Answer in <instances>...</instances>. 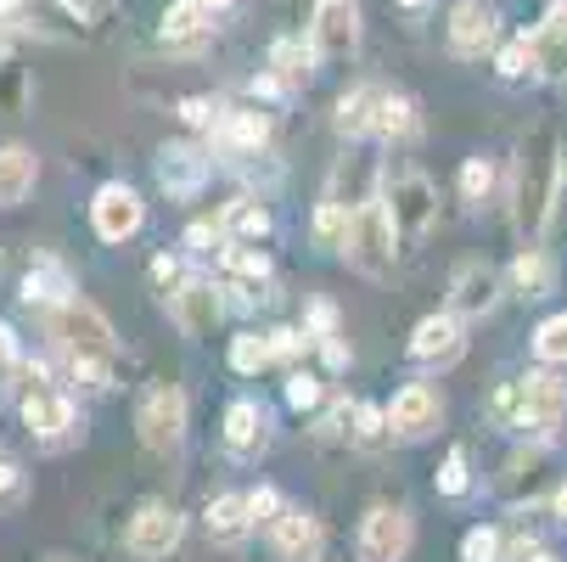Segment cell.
Wrapping results in <instances>:
<instances>
[{
    "instance_id": "6da1fadb",
    "label": "cell",
    "mask_w": 567,
    "mask_h": 562,
    "mask_svg": "<svg viewBox=\"0 0 567 562\" xmlns=\"http://www.w3.org/2000/svg\"><path fill=\"white\" fill-rule=\"evenodd\" d=\"M40 320H45V338H51V349L62 355L68 377L85 388V394H113L118 366H124V338H118L113 320H107L85 293L62 298V304L45 309Z\"/></svg>"
},
{
    "instance_id": "7a4b0ae2",
    "label": "cell",
    "mask_w": 567,
    "mask_h": 562,
    "mask_svg": "<svg viewBox=\"0 0 567 562\" xmlns=\"http://www.w3.org/2000/svg\"><path fill=\"white\" fill-rule=\"evenodd\" d=\"M7 394H12V406H18V417H23V428L40 450H68L79 439V406L56 382L51 360H23L18 377L7 382Z\"/></svg>"
},
{
    "instance_id": "3957f363",
    "label": "cell",
    "mask_w": 567,
    "mask_h": 562,
    "mask_svg": "<svg viewBox=\"0 0 567 562\" xmlns=\"http://www.w3.org/2000/svg\"><path fill=\"white\" fill-rule=\"evenodd\" d=\"M567 417V382L550 377V371H528V377H512L489 394V422L501 433H517V439H556Z\"/></svg>"
},
{
    "instance_id": "277c9868",
    "label": "cell",
    "mask_w": 567,
    "mask_h": 562,
    "mask_svg": "<svg viewBox=\"0 0 567 562\" xmlns=\"http://www.w3.org/2000/svg\"><path fill=\"white\" fill-rule=\"evenodd\" d=\"M399 219L388 208L382 192H371L365 203H354V219H349V243H343V259L360 270V276H388L393 259H399Z\"/></svg>"
},
{
    "instance_id": "5b68a950",
    "label": "cell",
    "mask_w": 567,
    "mask_h": 562,
    "mask_svg": "<svg viewBox=\"0 0 567 562\" xmlns=\"http://www.w3.org/2000/svg\"><path fill=\"white\" fill-rule=\"evenodd\" d=\"M192 428V406H186V388L181 382H152L135 406V439L146 456H181Z\"/></svg>"
},
{
    "instance_id": "8992f818",
    "label": "cell",
    "mask_w": 567,
    "mask_h": 562,
    "mask_svg": "<svg viewBox=\"0 0 567 562\" xmlns=\"http://www.w3.org/2000/svg\"><path fill=\"white\" fill-rule=\"evenodd\" d=\"M416 545V518L399 501H371L360 529H354V556L360 562H404Z\"/></svg>"
},
{
    "instance_id": "52a82bcc",
    "label": "cell",
    "mask_w": 567,
    "mask_h": 562,
    "mask_svg": "<svg viewBox=\"0 0 567 562\" xmlns=\"http://www.w3.org/2000/svg\"><path fill=\"white\" fill-rule=\"evenodd\" d=\"M186 545V512L175 501H141L124 529V551L135 562H169Z\"/></svg>"
},
{
    "instance_id": "ba28073f",
    "label": "cell",
    "mask_w": 567,
    "mask_h": 562,
    "mask_svg": "<svg viewBox=\"0 0 567 562\" xmlns=\"http://www.w3.org/2000/svg\"><path fill=\"white\" fill-rule=\"evenodd\" d=\"M214 146L219 164H248V157H265L276 141V113L265 108H225V119L203 135Z\"/></svg>"
},
{
    "instance_id": "9c48e42d",
    "label": "cell",
    "mask_w": 567,
    "mask_h": 562,
    "mask_svg": "<svg viewBox=\"0 0 567 562\" xmlns=\"http://www.w3.org/2000/svg\"><path fill=\"white\" fill-rule=\"evenodd\" d=\"M214 146L208 141H164L157 146V157H152V175H157V186H164L175 203H192L208 181H214Z\"/></svg>"
},
{
    "instance_id": "30bf717a",
    "label": "cell",
    "mask_w": 567,
    "mask_h": 562,
    "mask_svg": "<svg viewBox=\"0 0 567 562\" xmlns=\"http://www.w3.org/2000/svg\"><path fill=\"white\" fill-rule=\"evenodd\" d=\"M556 192H561V157H539V164L523 157V164H517V186H512V203H517L512 214H517V231L528 236V243H539Z\"/></svg>"
},
{
    "instance_id": "8fae6325",
    "label": "cell",
    "mask_w": 567,
    "mask_h": 562,
    "mask_svg": "<svg viewBox=\"0 0 567 562\" xmlns=\"http://www.w3.org/2000/svg\"><path fill=\"white\" fill-rule=\"evenodd\" d=\"M382 197H388V208L399 219V236H411V243H422V236L439 225V186L422 170H411V164L388 175Z\"/></svg>"
},
{
    "instance_id": "7c38bea8",
    "label": "cell",
    "mask_w": 567,
    "mask_h": 562,
    "mask_svg": "<svg viewBox=\"0 0 567 562\" xmlns=\"http://www.w3.org/2000/svg\"><path fill=\"white\" fill-rule=\"evenodd\" d=\"M141 225H146V197L130 181L96 186V197H91V231H96V243L124 248V243H135V236H141Z\"/></svg>"
},
{
    "instance_id": "4fadbf2b",
    "label": "cell",
    "mask_w": 567,
    "mask_h": 562,
    "mask_svg": "<svg viewBox=\"0 0 567 562\" xmlns=\"http://www.w3.org/2000/svg\"><path fill=\"white\" fill-rule=\"evenodd\" d=\"M169 298V320L186 333V338H214L219 333V320L230 315V304H225V282H214V276H186L175 293H164Z\"/></svg>"
},
{
    "instance_id": "5bb4252c",
    "label": "cell",
    "mask_w": 567,
    "mask_h": 562,
    "mask_svg": "<svg viewBox=\"0 0 567 562\" xmlns=\"http://www.w3.org/2000/svg\"><path fill=\"white\" fill-rule=\"evenodd\" d=\"M404 355H411L422 371H450V366H461V355H466V320H461L455 309L422 315L416 327H411V344H404Z\"/></svg>"
},
{
    "instance_id": "9a60e30c",
    "label": "cell",
    "mask_w": 567,
    "mask_h": 562,
    "mask_svg": "<svg viewBox=\"0 0 567 562\" xmlns=\"http://www.w3.org/2000/svg\"><path fill=\"white\" fill-rule=\"evenodd\" d=\"M444 40H450V57L461 62H483L501 51V12L489 0H455L450 7V23H444Z\"/></svg>"
},
{
    "instance_id": "2e32d148",
    "label": "cell",
    "mask_w": 567,
    "mask_h": 562,
    "mask_svg": "<svg viewBox=\"0 0 567 562\" xmlns=\"http://www.w3.org/2000/svg\"><path fill=\"white\" fill-rule=\"evenodd\" d=\"M309 40L320 51V62H349L365 40V23H360V0H315L309 12Z\"/></svg>"
},
{
    "instance_id": "e0dca14e",
    "label": "cell",
    "mask_w": 567,
    "mask_h": 562,
    "mask_svg": "<svg viewBox=\"0 0 567 562\" xmlns=\"http://www.w3.org/2000/svg\"><path fill=\"white\" fill-rule=\"evenodd\" d=\"M388 428H393V439H404V445L433 439V433L444 428V394H439L433 382H404V388L388 399Z\"/></svg>"
},
{
    "instance_id": "ac0fdd59",
    "label": "cell",
    "mask_w": 567,
    "mask_h": 562,
    "mask_svg": "<svg viewBox=\"0 0 567 562\" xmlns=\"http://www.w3.org/2000/svg\"><path fill=\"white\" fill-rule=\"evenodd\" d=\"M501 293H512V287H506V276H501L495 265L461 259L455 276H450V298H444V309H455L461 320H483V315H495V309H501Z\"/></svg>"
},
{
    "instance_id": "d6986e66",
    "label": "cell",
    "mask_w": 567,
    "mask_h": 562,
    "mask_svg": "<svg viewBox=\"0 0 567 562\" xmlns=\"http://www.w3.org/2000/svg\"><path fill=\"white\" fill-rule=\"evenodd\" d=\"M265 545L276 551V562H320L327 556V523L309 507H281V518L265 529Z\"/></svg>"
},
{
    "instance_id": "ffe728a7",
    "label": "cell",
    "mask_w": 567,
    "mask_h": 562,
    "mask_svg": "<svg viewBox=\"0 0 567 562\" xmlns=\"http://www.w3.org/2000/svg\"><path fill=\"white\" fill-rule=\"evenodd\" d=\"M219 439H225V456L230 461H259L270 450V411L259 399H230L225 417H219Z\"/></svg>"
},
{
    "instance_id": "44dd1931",
    "label": "cell",
    "mask_w": 567,
    "mask_h": 562,
    "mask_svg": "<svg viewBox=\"0 0 567 562\" xmlns=\"http://www.w3.org/2000/svg\"><path fill=\"white\" fill-rule=\"evenodd\" d=\"M73 293H79V282H73V270H68L56 254H34L29 276L18 282V298H23V309H34V315L56 309V304L73 298Z\"/></svg>"
},
{
    "instance_id": "7402d4cb",
    "label": "cell",
    "mask_w": 567,
    "mask_h": 562,
    "mask_svg": "<svg viewBox=\"0 0 567 562\" xmlns=\"http://www.w3.org/2000/svg\"><path fill=\"white\" fill-rule=\"evenodd\" d=\"M382 96H388V85H377V79H360V85H349V91L338 96V108H332V130H338L343 141H365V135H377Z\"/></svg>"
},
{
    "instance_id": "603a6c76",
    "label": "cell",
    "mask_w": 567,
    "mask_h": 562,
    "mask_svg": "<svg viewBox=\"0 0 567 562\" xmlns=\"http://www.w3.org/2000/svg\"><path fill=\"white\" fill-rule=\"evenodd\" d=\"M534 40V68H539V79H567V0H550L545 7V18H539V29L528 34Z\"/></svg>"
},
{
    "instance_id": "cb8c5ba5",
    "label": "cell",
    "mask_w": 567,
    "mask_h": 562,
    "mask_svg": "<svg viewBox=\"0 0 567 562\" xmlns=\"http://www.w3.org/2000/svg\"><path fill=\"white\" fill-rule=\"evenodd\" d=\"M219 214H225L230 243H270L276 236V214H270L265 192H236L230 203H219Z\"/></svg>"
},
{
    "instance_id": "d4e9b609",
    "label": "cell",
    "mask_w": 567,
    "mask_h": 562,
    "mask_svg": "<svg viewBox=\"0 0 567 562\" xmlns=\"http://www.w3.org/2000/svg\"><path fill=\"white\" fill-rule=\"evenodd\" d=\"M208 29H214V12L203 7V0H169L164 18H157V40H164L169 51H192V45H203Z\"/></svg>"
},
{
    "instance_id": "484cf974",
    "label": "cell",
    "mask_w": 567,
    "mask_h": 562,
    "mask_svg": "<svg viewBox=\"0 0 567 562\" xmlns=\"http://www.w3.org/2000/svg\"><path fill=\"white\" fill-rule=\"evenodd\" d=\"M203 529H208V540L214 545H241L259 523H254V507H248V490H230V495H214L208 507H203Z\"/></svg>"
},
{
    "instance_id": "4316f807",
    "label": "cell",
    "mask_w": 567,
    "mask_h": 562,
    "mask_svg": "<svg viewBox=\"0 0 567 562\" xmlns=\"http://www.w3.org/2000/svg\"><path fill=\"white\" fill-rule=\"evenodd\" d=\"M315 62H320V51H315V40H303V34H281L276 45H270V73L281 79V91L292 96V91H303L309 79H315Z\"/></svg>"
},
{
    "instance_id": "83f0119b",
    "label": "cell",
    "mask_w": 567,
    "mask_h": 562,
    "mask_svg": "<svg viewBox=\"0 0 567 562\" xmlns=\"http://www.w3.org/2000/svg\"><path fill=\"white\" fill-rule=\"evenodd\" d=\"M506 287H512L517 298H550V293H556V259H550L539 243H528V248L512 259Z\"/></svg>"
},
{
    "instance_id": "f1b7e54d",
    "label": "cell",
    "mask_w": 567,
    "mask_h": 562,
    "mask_svg": "<svg viewBox=\"0 0 567 562\" xmlns=\"http://www.w3.org/2000/svg\"><path fill=\"white\" fill-rule=\"evenodd\" d=\"M34 181H40V157L18 141L0 146V208H18L34 192Z\"/></svg>"
},
{
    "instance_id": "f546056e",
    "label": "cell",
    "mask_w": 567,
    "mask_h": 562,
    "mask_svg": "<svg viewBox=\"0 0 567 562\" xmlns=\"http://www.w3.org/2000/svg\"><path fill=\"white\" fill-rule=\"evenodd\" d=\"M219 276H225V282L270 287V282H276V259H270L265 243H225V248H219Z\"/></svg>"
},
{
    "instance_id": "4dcf8cb0",
    "label": "cell",
    "mask_w": 567,
    "mask_h": 562,
    "mask_svg": "<svg viewBox=\"0 0 567 562\" xmlns=\"http://www.w3.org/2000/svg\"><path fill=\"white\" fill-rule=\"evenodd\" d=\"M377 141H388V146H411V141H422V108H416V96H404V91H388V96H382Z\"/></svg>"
},
{
    "instance_id": "1f68e13d",
    "label": "cell",
    "mask_w": 567,
    "mask_h": 562,
    "mask_svg": "<svg viewBox=\"0 0 567 562\" xmlns=\"http://www.w3.org/2000/svg\"><path fill=\"white\" fill-rule=\"evenodd\" d=\"M349 219H354V203H343V197H320L315 203V219H309V243L320 248V254H343V243H349Z\"/></svg>"
},
{
    "instance_id": "d6a6232c",
    "label": "cell",
    "mask_w": 567,
    "mask_h": 562,
    "mask_svg": "<svg viewBox=\"0 0 567 562\" xmlns=\"http://www.w3.org/2000/svg\"><path fill=\"white\" fill-rule=\"evenodd\" d=\"M455 192H461V203L466 208H483V203H489L495 192H501V170H495V157H466V164H461V175H455Z\"/></svg>"
},
{
    "instance_id": "836d02e7",
    "label": "cell",
    "mask_w": 567,
    "mask_h": 562,
    "mask_svg": "<svg viewBox=\"0 0 567 562\" xmlns=\"http://www.w3.org/2000/svg\"><path fill=\"white\" fill-rule=\"evenodd\" d=\"M276 366V349H270V333H236L230 338V371L236 377H259V371H270Z\"/></svg>"
},
{
    "instance_id": "e575fe53",
    "label": "cell",
    "mask_w": 567,
    "mask_h": 562,
    "mask_svg": "<svg viewBox=\"0 0 567 562\" xmlns=\"http://www.w3.org/2000/svg\"><path fill=\"white\" fill-rule=\"evenodd\" d=\"M393 439V428H388V406H377V399H360L354 406V428H349V450H382Z\"/></svg>"
},
{
    "instance_id": "d590c367",
    "label": "cell",
    "mask_w": 567,
    "mask_h": 562,
    "mask_svg": "<svg viewBox=\"0 0 567 562\" xmlns=\"http://www.w3.org/2000/svg\"><path fill=\"white\" fill-rule=\"evenodd\" d=\"M354 406H360V399H349V394H332L327 399V406H320L315 411V439L320 445H349V428H354Z\"/></svg>"
},
{
    "instance_id": "8d00e7d4",
    "label": "cell",
    "mask_w": 567,
    "mask_h": 562,
    "mask_svg": "<svg viewBox=\"0 0 567 562\" xmlns=\"http://www.w3.org/2000/svg\"><path fill=\"white\" fill-rule=\"evenodd\" d=\"M433 490H439L444 501H461V495L472 490V450H466V445H450V456H444L439 472H433Z\"/></svg>"
},
{
    "instance_id": "74e56055",
    "label": "cell",
    "mask_w": 567,
    "mask_h": 562,
    "mask_svg": "<svg viewBox=\"0 0 567 562\" xmlns=\"http://www.w3.org/2000/svg\"><path fill=\"white\" fill-rule=\"evenodd\" d=\"M495 73L506 79V85H523V79H539V68H534V40H528V34H512V40L495 51Z\"/></svg>"
},
{
    "instance_id": "f35d334b",
    "label": "cell",
    "mask_w": 567,
    "mask_h": 562,
    "mask_svg": "<svg viewBox=\"0 0 567 562\" xmlns=\"http://www.w3.org/2000/svg\"><path fill=\"white\" fill-rule=\"evenodd\" d=\"M327 399H332V388L320 382L309 366H287V406L292 411H320Z\"/></svg>"
},
{
    "instance_id": "ab89813d",
    "label": "cell",
    "mask_w": 567,
    "mask_h": 562,
    "mask_svg": "<svg viewBox=\"0 0 567 562\" xmlns=\"http://www.w3.org/2000/svg\"><path fill=\"white\" fill-rule=\"evenodd\" d=\"M225 243H230L225 214H203V219H192V225H186V236H181V248H186L192 259H203V254H219Z\"/></svg>"
},
{
    "instance_id": "60d3db41",
    "label": "cell",
    "mask_w": 567,
    "mask_h": 562,
    "mask_svg": "<svg viewBox=\"0 0 567 562\" xmlns=\"http://www.w3.org/2000/svg\"><path fill=\"white\" fill-rule=\"evenodd\" d=\"M461 562H506V529L477 523L461 534Z\"/></svg>"
},
{
    "instance_id": "b9f144b4",
    "label": "cell",
    "mask_w": 567,
    "mask_h": 562,
    "mask_svg": "<svg viewBox=\"0 0 567 562\" xmlns=\"http://www.w3.org/2000/svg\"><path fill=\"white\" fill-rule=\"evenodd\" d=\"M534 355H539V366H567V309L545 315L534 327Z\"/></svg>"
},
{
    "instance_id": "7bdbcfd3",
    "label": "cell",
    "mask_w": 567,
    "mask_h": 562,
    "mask_svg": "<svg viewBox=\"0 0 567 562\" xmlns=\"http://www.w3.org/2000/svg\"><path fill=\"white\" fill-rule=\"evenodd\" d=\"M225 108H230V102H219V96H181V102H175V119H181L192 135H208V130L225 119Z\"/></svg>"
},
{
    "instance_id": "ee69618b",
    "label": "cell",
    "mask_w": 567,
    "mask_h": 562,
    "mask_svg": "<svg viewBox=\"0 0 567 562\" xmlns=\"http://www.w3.org/2000/svg\"><path fill=\"white\" fill-rule=\"evenodd\" d=\"M270 333V349H276V366H303V355L315 349V338L303 327H265Z\"/></svg>"
},
{
    "instance_id": "f6af8a7d",
    "label": "cell",
    "mask_w": 567,
    "mask_h": 562,
    "mask_svg": "<svg viewBox=\"0 0 567 562\" xmlns=\"http://www.w3.org/2000/svg\"><path fill=\"white\" fill-rule=\"evenodd\" d=\"M303 333L320 344V338H338L343 333V315H338V304L332 298H309L303 304Z\"/></svg>"
},
{
    "instance_id": "bcb514c9",
    "label": "cell",
    "mask_w": 567,
    "mask_h": 562,
    "mask_svg": "<svg viewBox=\"0 0 567 562\" xmlns=\"http://www.w3.org/2000/svg\"><path fill=\"white\" fill-rule=\"evenodd\" d=\"M23 501H29V472H23V461L0 456V512H18Z\"/></svg>"
},
{
    "instance_id": "7dc6e473",
    "label": "cell",
    "mask_w": 567,
    "mask_h": 562,
    "mask_svg": "<svg viewBox=\"0 0 567 562\" xmlns=\"http://www.w3.org/2000/svg\"><path fill=\"white\" fill-rule=\"evenodd\" d=\"M146 276L157 282V287H164V293H175L192 270H186V248L181 254H152V265H146Z\"/></svg>"
},
{
    "instance_id": "c3c4849f",
    "label": "cell",
    "mask_w": 567,
    "mask_h": 562,
    "mask_svg": "<svg viewBox=\"0 0 567 562\" xmlns=\"http://www.w3.org/2000/svg\"><path fill=\"white\" fill-rule=\"evenodd\" d=\"M248 507H254V523H259V534L281 518V507H287V495L276 490V484H259V490H248Z\"/></svg>"
},
{
    "instance_id": "681fc988",
    "label": "cell",
    "mask_w": 567,
    "mask_h": 562,
    "mask_svg": "<svg viewBox=\"0 0 567 562\" xmlns=\"http://www.w3.org/2000/svg\"><path fill=\"white\" fill-rule=\"evenodd\" d=\"M23 360H29V355H23V344H18V327H7V320H0V382H12Z\"/></svg>"
},
{
    "instance_id": "f907efd6",
    "label": "cell",
    "mask_w": 567,
    "mask_h": 562,
    "mask_svg": "<svg viewBox=\"0 0 567 562\" xmlns=\"http://www.w3.org/2000/svg\"><path fill=\"white\" fill-rule=\"evenodd\" d=\"M506 562H545V545L528 529H517V534H506Z\"/></svg>"
},
{
    "instance_id": "816d5d0a",
    "label": "cell",
    "mask_w": 567,
    "mask_h": 562,
    "mask_svg": "<svg viewBox=\"0 0 567 562\" xmlns=\"http://www.w3.org/2000/svg\"><path fill=\"white\" fill-rule=\"evenodd\" d=\"M315 349H320V360H327V371H349V366H354V349H349L343 333H338V338H320Z\"/></svg>"
},
{
    "instance_id": "f5cc1de1",
    "label": "cell",
    "mask_w": 567,
    "mask_h": 562,
    "mask_svg": "<svg viewBox=\"0 0 567 562\" xmlns=\"http://www.w3.org/2000/svg\"><path fill=\"white\" fill-rule=\"evenodd\" d=\"M62 12L79 18V23H102L113 12V0H62Z\"/></svg>"
},
{
    "instance_id": "db71d44e",
    "label": "cell",
    "mask_w": 567,
    "mask_h": 562,
    "mask_svg": "<svg viewBox=\"0 0 567 562\" xmlns=\"http://www.w3.org/2000/svg\"><path fill=\"white\" fill-rule=\"evenodd\" d=\"M12 51H18V23H12V18H0V62H7Z\"/></svg>"
},
{
    "instance_id": "11a10c76",
    "label": "cell",
    "mask_w": 567,
    "mask_h": 562,
    "mask_svg": "<svg viewBox=\"0 0 567 562\" xmlns=\"http://www.w3.org/2000/svg\"><path fill=\"white\" fill-rule=\"evenodd\" d=\"M550 518H556V523H561V529H567V484H561V490H556V495H550Z\"/></svg>"
},
{
    "instance_id": "9f6ffc18",
    "label": "cell",
    "mask_w": 567,
    "mask_h": 562,
    "mask_svg": "<svg viewBox=\"0 0 567 562\" xmlns=\"http://www.w3.org/2000/svg\"><path fill=\"white\" fill-rule=\"evenodd\" d=\"M203 7H208V12H230V7H236V0H203Z\"/></svg>"
},
{
    "instance_id": "6f0895ef",
    "label": "cell",
    "mask_w": 567,
    "mask_h": 562,
    "mask_svg": "<svg viewBox=\"0 0 567 562\" xmlns=\"http://www.w3.org/2000/svg\"><path fill=\"white\" fill-rule=\"evenodd\" d=\"M399 7H404V12H422V7H427V0H399Z\"/></svg>"
},
{
    "instance_id": "680465c9",
    "label": "cell",
    "mask_w": 567,
    "mask_h": 562,
    "mask_svg": "<svg viewBox=\"0 0 567 562\" xmlns=\"http://www.w3.org/2000/svg\"><path fill=\"white\" fill-rule=\"evenodd\" d=\"M561 186H567V152H561Z\"/></svg>"
},
{
    "instance_id": "91938a15",
    "label": "cell",
    "mask_w": 567,
    "mask_h": 562,
    "mask_svg": "<svg viewBox=\"0 0 567 562\" xmlns=\"http://www.w3.org/2000/svg\"><path fill=\"white\" fill-rule=\"evenodd\" d=\"M545 562H550V556H545Z\"/></svg>"
}]
</instances>
